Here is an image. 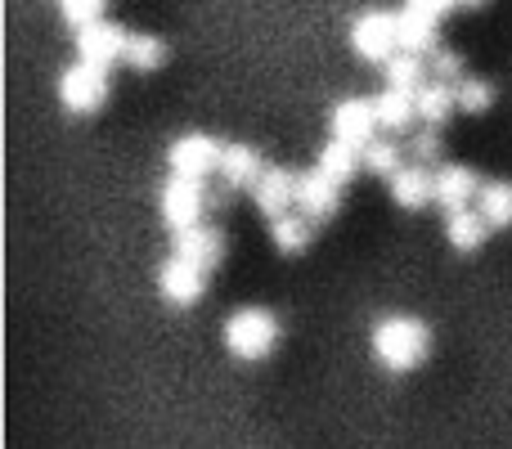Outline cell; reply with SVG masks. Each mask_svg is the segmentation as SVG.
Segmentation results:
<instances>
[{"instance_id":"cell-1","label":"cell","mask_w":512,"mask_h":449,"mask_svg":"<svg viewBox=\"0 0 512 449\" xmlns=\"http://www.w3.org/2000/svg\"><path fill=\"white\" fill-rule=\"evenodd\" d=\"M373 360L387 373H409L427 360V346H432V333H427L423 319L414 315H387L369 337Z\"/></svg>"},{"instance_id":"cell-27","label":"cell","mask_w":512,"mask_h":449,"mask_svg":"<svg viewBox=\"0 0 512 449\" xmlns=\"http://www.w3.org/2000/svg\"><path fill=\"white\" fill-rule=\"evenodd\" d=\"M59 14L68 18V27H77V36L104 23V5H99V0H63Z\"/></svg>"},{"instance_id":"cell-6","label":"cell","mask_w":512,"mask_h":449,"mask_svg":"<svg viewBox=\"0 0 512 449\" xmlns=\"http://www.w3.org/2000/svg\"><path fill=\"white\" fill-rule=\"evenodd\" d=\"M108 99V72L104 68H90V63H72V68H63L59 77V104L68 108V113H95L99 104Z\"/></svg>"},{"instance_id":"cell-25","label":"cell","mask_w":512,"mask_h":449,"mask_svg":"<svg viewBox=\"0 0 512 449\" xmlns=\"http://www.w3.org/2000/svg\"><path fill=\"white\" fill-rule=\"evenodd\" d=\"M360 162H364V171H373V176H387V180H396L400 171H405V162H400V149L391 140H373L369 149L360 153Z\"/></svg>"},{"instance_id":"cell-9","label":"cell","mask_w":512,"mask_h":449,"mask_svg":"<svg viewBox=\"0 0 512 449\" xmlns=\"http://www.w3.org/2000/svg\"><path fill=\"white\" fill-rule=\"evenodd\" d=\"M297 180L301 176H292V171H283V167H265V176L252 185L256 212L270 216V225L283 221V216H288V207L297 203Z\"/></svg>"},{"instance_id":"cell-5","label":"cell","mask_w":512,"mask_h":449,"mask_svg":"<svg viewBox=\"0 0 512 449\" xmlns=\"http://www.w3.org/2000/svg\"><path fill=\"white\" fill-rule=\"evenodd\" d=\"M221 153H225V144L212 140V135H203V131L180 135V140H171V149H167L171 176H185V180L212 176V171H221Z\"/></svg>"},{"instance_id":"cell-30","label":"cell","mask_w":512,"mask_h":449,"mask_svg":"<svg viewBox=\"0 0 512 449\" xmlns=\"http://www.w3.org/2000/svg\"><path fill=\"white\" fill-rule=\"evenodd\" d=\"M409 14H414V18H423V23H432V27H441V18L445 14H450V9L454 5H445V0H409Z\"/></svg>"},{"instance_id":"cell-18","label":"cell","mask_w":512,"mask_h":449,"mask_svg":"<svg viewBox=\"0 0 512 449\" xmlns=\"http://www.w3.org/2000/svg\"><path fill=\"white\" fill-rule=\"evenodd\" d=\"M477 212L490 229H508L512 225V185L508 180H486L477 194Z\"/></svg>"},{"instance_id":"cell-2","label":"cell","mask_w":512,"mask_h":449,"mask_svg":"<svg viewBox=\"0 0 512 449\" xmlns=\"http://www.w3.org/2000/svg\"><path fill=\"white\" fill-rule=\"evenodd\" d=\"M221 337L234 360H265V355L274 351V342H279V319L261 306H243L225 319Z\"/></svg>"},{"instance_id":"cell-24","label":"cell","mask_w":512,"mask_h":449,"mask_svg":"<svg viewBox=\"0 0 512 449\" xmlns=\"http://www.w3.org/2000/svg\"><path fill=\"white\" fill-rule=\"evenodd\" d=\"M126 63L140 68V72H153V68L167 63V45H162L158 36H149V32H131V41H126Z\"/></svg>"},{"instance_id":"cell-23","label":"cell","mask_w":512,"mask_h":449,"mask_svg":"<svg viewBox=\"0 0 512 449\" xmlns=\"http://www.w3.org/2000/svg\"><path fill=\"white\" fill-rule=\"evenodd\" d=\"M427 81H432V77H427L423 59H414V54H396V59L387 63V90H400V95H418Z\"/></svg>"},{"instance_id":"cell-21","label":"cell","mask_w":512,"mask_h":449,"mask_svg":"<svg viewBox=\"0 0 512 449\" xmlns=\"http://www.w3.org/2000/svg\"><path fill=\"white\" fill-rule=\"evenodd\" d=\"M373 113H378V131H405L414 122V95H400V90H382L373 99Z\"/></svg>"},{"instance_id":"cell-22","label":"cell","mask_w":512,"mask_h":449,"mask_svg":"<svg viewBox=\"0 0 512 449\" xmlns=\"http://www.w3.org/2000/svg\"><path fill=\"white\" fill-rule=\"evenodd\" d=\"M270 238H274V247H279V252L297 256V252H306V247H310V238H315V225H310L301 212H288L283 221L270 225Z\"/></svg>"},{"instance_id":"cell-13","label":"cell","mask_w":512,"mask_h":449,"mask_svg":"<svg viewBox=\"0 0 512 449\" xmlns=\"http://www.w3.org/2000/svg\"><path fill=\"white\" fill-rule=\"evenodd\" d=\"M337 207H342V189H337L328 176H319V171H306V176L297 180V212L306 216L310 225L337 216Z\"/></svg>"},{"instance_id":"cell-28","label":"cell","mask_w":512,"mask_h":449,"mask_svg":"<svg viewBox=\"0 0 512 449\" xmlns=\"http://www.w3.org/2000/svg\"><path fill=\"white\" fill-rule=\"evenodd\" d=\"M432 81L441 86H459L463 81V59L454 50H432Z\"/></svg>"},{"instance_id":"cell-8","label":"cell","mask_w":512,"mask_h":449,"mask_svg":"<svg viewBox=\"0 0 512 449\" xmlns=\"http://www.w3.org/2000/svg\"><path fill=\"white\" fill-rule=\"evenodd\" d=\"M126 41H131V32L104 18L99 27H90V32L77 36V54H81V63H90V68H104V72H108L113 63H126Z\"/></svg>"},{"instance_id":"cell-10","label":"cell","mask_w":512,"mask_h":449,"mask_svg":"<svg viewBox=\"0 0 512 449\" xmlns=\"http://www.w3.org/2000/svg\"><path fill=\"white\" fill-rule=\"evenodd\" d=\"M171 256H180V261L198 265V270H216V265L225 261V234L212 225H198V229H185V234L171 238Z\"/></svg>"},{"instance_id":"cell-11","label":"cell","mask_w":512,"mask_h":449,"mask_svg":"<svg viewBox=\"0 0 512 449\" xmlns=\"http://www.w3.org/2000/svg\"><path fill=\"white\" fill-rule=\"evenodd\" d=\"M481 185H486V180H481L472 167H441L436 171V207H445V216L472 212Z\"/></svg>"},{"instance_id":"cell-26","label":"cell","mask_w":512,"mask_h":449,"mask_svg":"<svg viewBox=\"0 0 512 449\" xmlns=\"http://www.w3.org/2000/svg\"><path fill=\"white\" fill-rule=\"evenodd\" d=\"M454 104H459L463 113H486V108L495 104V86L481 77H463L459 86H454Z\"/></svg>"},{"instance_id":"cell-12","label":"cell","mask_w":512,"mask_h":449,"mask_svg":"<svg viewBox=\"0 0 512 449\" xmlns=\"http://www.w3.org/2000/svg\"><path fill=\"white\" fill-rule=\"evenodd\" d=\"M203 283H207V274L198 270V265L180 261V256H167V261L158 265V292L171 306H194V301L203 297Z\"/></svg>"},{"instance_id":"cell-14","label":"cell","mask_w":512,"mask_h":449,"mask_svg":"<svg viewBox=\"0 0 512 449\" xmlns=\"http://www.w3.org/2000/svg\"><path fill=\"white\" fill-rule=\"evenodd\" d=\"M391 198H396V207H405V212H418V207L436 203V171L405 162V171L391 180Z\"/></svg>"},{"instance_id":"cell-3","label":"cell","mask_w":512,"mask_h":449,"mask_svg":"<svg viewBox=\"0 0 512 449\" xmlns=\"http://www.w3.org/2000/svg\"><path fill=\"white\" fill-rule=\"evenodd\" d=\"M203 207H207L203 180L167 176V185H162V194H158V212H162V221H167L171 238L185 234V229H198V216H203Z\"/></svg>"},{"instance_id":"cell-29","label":"cell","mask_w":512,"mask_h":449,"mask_svg":"<svg viewBox=\"0 0 512 449\" xmlns=\"http://www.w3.org/2000/svg\"><path fill=\"white\" fill-rule=\"evenodd\" d=\"M409 158H414V167L441 162V135H436V131H418L414 144H409Z\"/></svg>"},{"instance_id":"cell-17","label":"cell","mask_w":512,"mask_h":449,"mask_svg":"<svg viewBox=\"0 0 512 449\" xmlns=\"http://www.w3.org/2000/svg\"><path fill=\"white\" fill-rule=\"evenodd\" d=\"M454 108H459L454 104V86H441V81H427L414 95V113H418V122H427V131L445 126V117H450Z\"/></svg>"},{"instance_id":"cell-7","label":"cell","mask_w":512,"mask_h":449,"mask_svg":"<svg viewBox=\"0 0 512 449\" xmlns=\"http://www.w3.org/2000/svg\"><path fill=\"white\" fill-rule=\"evenodd\" d=\"M333 140L351 144V149H369L373 135H378V113H373V99H342L333 108Z\"/></svg>"},{"instance_id":"cell-20","label":"cell","mask_w":512,"mask_h":449,"mask_svg":"<svg viewBox=\"0 0 512 449\" xmlns=\"http://www.w3.org/2000/svg\"><path fill=\"white\" fill-rule=\"evenodd\" d=\"M396 41H400V54L423 59L427 50H436V27L423 23V18H414L409 9H400V14H396Z\"/></svg>"},{"instance_id":"cell-4","label":"cell","mask_w":512,"mask_h":449,"mask_svg":"<svg viewBox=\"0 0 512 449\" xmlns=\"http://www.w3.org/2000/svg\"><path fill=\"white\" fill-rule=\"evenodd\" d=\"M351 45H355V54H360L364 63H382V68H387V63L400 54L396 14H382V9H364V14L351 23Z\"/></svg>"},{"instance_id":"cell-16","label":"cell","mask_w":512,"mask_h":449,"mask_svg":"<svg viewBox=\"0 0 512 449\" xmlns=\"http://www.w3.org/2000/svg\"><path fill=\"white\" fill-rule=\"evenodd\" d=\"M360 167H364V162H360V149H351V144H342V140H328L324 149H319V162H315L319 176H328L337 189H342Z\"/></svg>"},{"instance_id":"cell-15","label":"cell","mask_w":512,"mask_h":449,"mask_svg":"<svg viewBox=\"0 0 512 449\" xmlns=\"http://www.w3.org/2000/svg\"><path fill=\"white\" fill-rule=\"evenodd\" d=\"M221 185L225 189H252L256 180L265 176V167H261V153L252 149V144H225V153H221Z\"/></svg>"},{"instance_id":"cell-19","label":"cell","mask_w":512,"mask_h":449,"mask_svg":"<svg viewBox=\"0 0 512 449\" xmlns=\"http://www.w3.org/2000/svg\"><path fill=\"white\" fill-rule=\"evenodd\" d=\"M486 234H490V225L481 221L477 207H472V212H454V216H445V238H450L454 252H477V247L486 243Z\"/></svg>"}]
</instances>
